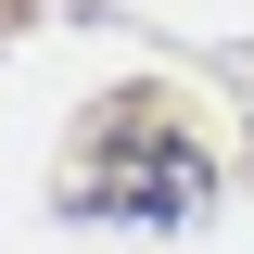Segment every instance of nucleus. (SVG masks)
Returning <instances> with one entry per match:
<instances>
[{"label": "nucleus", "mask_w": 254, "mask_h": 254, "mask_svg": "<svg viewBox=\"0 0 254 254\" xmlns=\"http://www.w3.org/2000/svg\"><path fill=\"white\" fill-rule=\"evenodd\" d=\"M64 203H76V216H127V229H190L203 203H216V165H203V140H190L165 102H140V89H127L115 115L76 140Z\"/></svg>", "instance_id": "1"}]
</instances>
